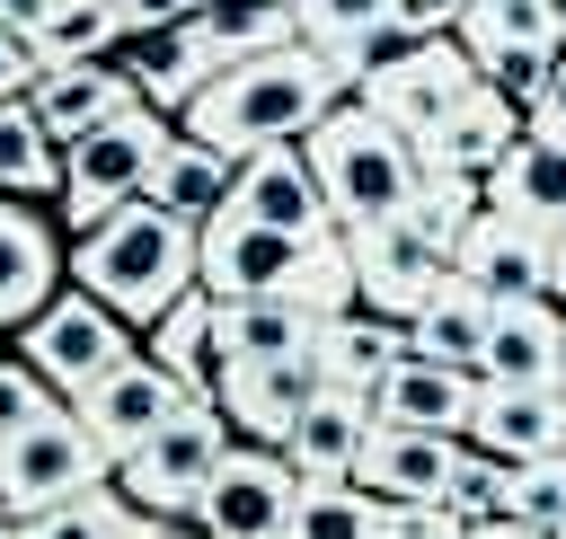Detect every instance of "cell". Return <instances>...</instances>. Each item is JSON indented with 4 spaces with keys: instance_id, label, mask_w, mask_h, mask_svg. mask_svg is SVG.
I'll use <instances>...</instances> for the list:
<instances>
[{
    "instance_id": "1",
    "label": "cell",
    "mask_w": 566,
    "mask_h": 539,
    "mask_svg": "<svg viewBox=\"0 0 566 539\" xmlns=\"http://www.w3.org/2000/svg\"><path fill=\"white\" fill-rule=\"evenodd\" d=\"M336 97H354V80H345V62L336 53H318L310 35L301 44H274V53H256V62H230V71H212L195 97H186V133H203V141H221V150H256V141H301Z\"/></svg>"
},
{
    "instance_id": "2",
    "label": "cell",
    "mask_w": 566,
    "mask_h": 539,
    "mask_svg": "<svg viewBox=\"0 0 566 539\" xmlns=\"http://www.w3.org/2000/svg\"><path fill=\"white\" fill-rule=\"evenodd\" d=\"M71 283H88L106 309H124L133 327H150L168 300H186V292L203 283V221L133 194V203H115L97 230L71 239Z\"/></svg>"
},
{
    "instance_id": "3",
    "label": "cell",
    "mask_w": 566,
    "mask_h": 539,
    "mask_svg": "<svg viewBox=\"0 0 566 539\" xmlns=\"http://www.w3.org/2000/svg\"><path fill=\"white\" fill-rule=\"evenodd\" d=\"M301 150H310V168H318V186H327L336 230H363V221L407 212V194H416V177H424L416 141H407L371 97H336V106L301 133Z\"/></svg>"
},
{
    "instance_id": "4",
    "label": "cell",
    "mask_w": 566,
    "mask_h": 539,
    "mask_svg": "<svg viewBox=\"0 0 566 539\" xmlns=\"http://www.w3.org/2000/svg\"><path fill=\"white\" fill-rule=\"evenodd\" d=\"M177 141V115L168 106H124L115 124H97L88 141H71L62 150V194H53V221L80 239V230H97L115 203H133L142 186H150V168H159V150Z\"/></svg>"
},
{
    "instance_id": "5",
    "label": "cell",
    "mask_w": 566,
    "mask_h": 539,
    "mask_svg": "<svg viewBox=\"0 0 566 539\" xmlns=\"http://www.w3.org/2000/svg\"><path fill=\"white\" fill-rule=\"evenodd\" d=\"M9 345L62 389V398H80V389H97L115 362H133L142 353V327L124 318V309H106L88 283H62L27 327H9Z\"/></svg>"
},
{
    "instance_id": "6",
    "label": "cell",
    "mask_w": 566,
    "mask_h": 539,
    "mask_svg": "<svg viewBox=\"0 0 566 539\" xmlns=\"http://www.w3.org/2000/svg\"><path fill=\"white\" fill-rule=\"evenodd\" d=\"M239 442V424L221 415V398H186L150 442H133L124 459H115V486L142 504V512H168V521H186L195 512V495H203V477H212V459Z\"/></svg>"
},
{
    "instance_id": "7",
    "label": "cell",
    "mask_w": 566,
    "mask_h": 539,
    "mask_svg": "<svg viewBox=\"0 0 566 539\" xmlns=\"http://www.w3.org/2000/svg\"><path fill=\"white\" fill-rule=\"evenodd\" d=\"M301 468H292V451L283 442H230L221 459H212V477H203V495H195V530L203 539H283V521H292V504H301Z\"/></svg>"
},
{
    "instance_id": "8",
    "label": "cell",
    "mask_w": 566,
    "mask_h": 539,
    "mask_svg": "<svg viewBox=\"0 0 566 539\" xmlns=\"http://www.w3.org/2000/svg\"><path fill=\"white\" fill-rule=\"evenodd\" d=\"M106 477H115V459L80 424V406H53V415H35L27 433L0 442V504L18 521L44 512V504H62V495H80V486H106Z\"/></svg>"
},
{
    "instance_id": "9",
    "label": "cell",
    "mask_w": 566,
    "mask_h": 539,
    "mask_svg": "<svg viewBox=\"0 0 566 539\" xmlns=\"http://www.w3.org/2000/svg\"><path fill=\"white\" fill-rule=\"evenodd\" d=\"M354 239V292H363V309H380V318H416L433 292H442V274L460 265L451 256V239H433L416 212H389V221H363V230H345Z\"/></svg>"
},
{
    "instance_id": "10",
    "label": "cell",
    "mask_w": 566,
    "mask_h": 539,
    "mask_svg": "<svg viewBox=\"0 0 566 539\" xmlns=\"http://www.w3.org/2000/svg\"><path fill=\"white\" fill-rule=\"evenodd\" d=\"M478 80H486V71H478V53H469L451 27H433V35H416L398 62H380V71H371L354 97H371V106H380V115H389V124L416 141V133H424V124H442V115H451V106H460Z\"/></svg>"
},
{
    "instance_id": "11",
    "label": "cell",
    "mask_w": 566,
    "mask_h": 539,
    "mask_svg": "<svg viewBox=\"0 0 566 539\" xmlns=\"http://www.w3.org/2000/svg\"><path fill=\"white\" fill-rule=\"evenodd\" d=\"M460 274H469L495 309H504V300H557V230L478 203V221L460 230Z\"/></svg>"
},
{
    "instance_id": "12",
    "label": "cell",
    "mask_w": 566,
    "mask_h": 539,
    "mask_svg": "<svg viewBox=\"0 0 566 539\" xmlns=\"http://www.w3.org/2000/svg\"><path fill=\"white\" fill-rule=\"evenodd\" d=\"M62 283H71V230L53 221V203L0 194V327H27Z\"/></svg>"
},
{
    "instance_id": "13",
    "label": "cell",
    "mask_w": 566,
    "mask_h": 539,
    "mask_svg": "<svg viewBox=\"0 0 566 539\" xmlns=\"http://www.w3.org/2000/svg\"><path fill=\"white\" fill-rule=\"evenodd\" d=\"M186 398H203V389H186L159 353H133V362H115L97 389H80L71 406H80V424L106 442V459H124V451H133V442H150Z\"/></svg>"
},
{
    "instance_id": "14",
    "label": "cell",
    "mask_w": 566,
    "mask_h": 539,
    "mask_svg": "<svg viewBox=\"0 0 566 539\" xmlns=\"http://www.w3.org/2000/svg\"><path fill=\"white\" fill-rule=\"evenodd\" d=\"M230 212H248V221H274V230H301V239L336 230V212H327V186H318V168H310V150H301V141H256V150H239Z\"/></svg>"
},
{
    "instance_id": "15",
    "label": "cell",
    "mask_w": 566,
    "mask_h": 539,
    "mask_svg": "<svg viewBox=\"0 0 566 539\" xmlns=\"http://www.w3.org/2000/svg\"><path fill=\"white\" fill-rule=\"evenodd\" d=\"M478 389H486V371H469V362H442V353H416V345H407V353L371 380V415H380V424H416V433H469Z\"/></svg>"
},
{
    "instance_id": "16",
    "label": "cell",
    "mask_w": 566,
    "mask_h": 539,
    "mask_svg": "<svg viewBox=\"0 0 566 539\" xmlns=\"http://www.w3.org/2000/svg\"><path fill=\"white\" fill-rule=\"evenodd\" d=\"M327 389V371H318V353H265V362H230L221 380H212V398H221V415L248 433V442H283L292 424H301V406Z\"/></svg>"
},
{
    "instance_id": "17",
    "label": "cell",
    "mask_w": 566,
    "mask_h": 539,
    "mask_svg": "<svg viewBox=\"0 0 566 539\" xmlns=\"http://www.w3.org/2000/svg\"><path fill=\"white\" fill-rule=\"evenodd\" d=\"M469 433H416V424H371L354 477L380 495V504H442L451 495V468H460Z\"/></svg>"
},
{
    "instance_id": "18",
    "label": "cell",
    "mask_w": 566,
    "mask_h": 539,
    "mask_svg": "<svg viewBox=\"0 0 566 539\" xmlns=\"http://www.w3.org/2000/svg\"><path fill=\"white\" fill-rule=\"evenodd\" d=\"M522 133H531V115H522L495 80H478L442 124H424V133H416V159H424V168H460V177H478V186H486V168H495Z\"/></svg>"
},
{
    "instance_id": "19",
    "label": "cell",
    "mask_w": 566,
    "mask_h": 539,
    "mask_svg": "<svg viewBox=\"0 0 566 539\" xmlns=\"http://www.w3.org/2000/svg\"><path fill=\"white\" fill-rule=\"evenodd\" d=\"M469 442L495 451V459L566 451V380H486L478 415H469Z\"/></svg>"
},
{
    "instance_id": "20",
    "label": "cell",
    "mask_w": 566,
    "mask_h": 539,
    "mask_svg": "<svg viewBox=\"0 0 566 539\" xmlns=\"http://www.w3.org/2000/svg\"><path fill=\"white\" fill-rule=\"evenodd\" d=\"M35 115L53 124V141L71 150V141H88L97 124H115L124 106H142V88L124 80V62L106 53V62H53V71H35Z\"/></svg>"
},
{
    "instance_id": "21",
    "label": "cell",
    "mask_w": 566,
    "mask_h": 539,
    "mask_svg": "<svg viewBox=\"0 0 566 539\" xmlns=\"http://www.w3.org/2000/svg\"><path fill=\"white\" fill-rule=\"evenodd\" d=\"M371 398L363 389H318L310 406H301V424L283 433V451H292V468L301 477H354V459H363V442H371Z\"/></svg>"
},
{
    "instance_id": "22",
    "label": "cell",
    "mask_w": 566,
    "mask_h": 539,
    "mask_svg": "<svg viewBox=\"0 0 566 539\" xmlns=\"http://www.w3.org/2000/svg\"><path fill=\"white\" fill-rule=\"evenodd\" d=\"M115 62H124V80H133L150 106H168V115H186V97L212 80V53L195 44L186 18H177V27H133V35L115 44Z\"/></svg>"
},
{
    "instance_id": "23",
    "label": "cell",
    "mask_w": 566,
    "mask_h": 539,
    "mask_svg": "<svg viewBox=\"0 0 566 539\" xmlns=\"http://www.w3.org/2000/svg\"><path fill=\"white\" fill-rule=\"evenodd\" d=\"M486 203L513 212V221H539V230H566V141L548 133H522L495 168H486Z\"/></svg>"
},
{
    "instance_id": "24",
    "label": "cell",
    "mask_w": 566,
    "mask_h": 539,
    "mask_svg": "<svg viewBox=\"0 0 566 539\" xmlns=\"http://www.w3.org/2000/svg\"><path fill=\"white\" fill-rule=\"evenodd\" d=\"M230 177H239V150H221V141H203V133L177 124V141L159 150V168H150L142 194L168 203V212H186V221H212L230 203Z\"/></svg>"
},
{
    "instance_id": "25",
    "label": "cell",
    "mask_w": 566,
    "mask_h": 539,
    "mask_svg": "<svg viewBox=\"0 0 566 539\" xmlns=\"http://www.w3.org/2000/svg\"><path fill=\"white\" fill-rule=\"evenodd\" d=\"M186 27H195V44L212 53V71L256 62V53H274V44H301V9H292V0H203Z\"/></svg>"
},
{
    "instance_id": "26",
    "label": "cell",
    "mask_w": 566,
    "mask_h": 539,
    "mask_svg": "<svg viewBox=\"0 0 566 539\" xmlns=\"http://www.w3.org/2000/svg\"><path fill=\"white\" fill-rule=\"evenodd\" d=\"M318 371L336 380V389H363L371 398V380L407 353V327L398 318H380V309H336V318H318Z\"/></svg>"
},
{
    "instance_id": "27",
    "label": "cell",
    "mask_w": 566,
    "mask_h": 539,
    "mask_svg": "<svg viewBox=\"0 0 566 539\" xmlns=\"http://www.w3.org/2000/svg\"><path fill=\"white\" fill-rule=\"evenodd\" d=\"M557 336H566V309L557 300H504L495 327H486L478 371L486 380H557Z\"/></svg>"
},
{
    "instance_id": "28",
    "label": "cell",
    "mask_w": 566,
    "mask_h": 539,
    "mask_svg": "<svg viewBox=\"0 0 566 539\" xmlns=\"http://www.w3.org/2000/svg\"><path fill=\"white\" fill-rule=\"evenodd\" d=\"M451 35L478 53V71H495L504 53H557L566 44V18L548 0H469L451 18Z\"/></svg>"
},
{
    "instance_id": "29",
    "label": "cell",
    "mask_w": 566,
    "mask_h": 539,
    "mask_svg": "<svg viewBox=\"0 0 566 539\" xmlns=\"http://www.w3.org/2000/svg\"><path fill=\"white\" fill-rule=\"evenodd\" d=\"M486 327H495V300H486V292H478L460 265H451V274H442V292H433V300L407 318V345H416V353H442V362H469V371H478V353H486Z\"/></svg>"
},
{
    "instance_id": "30",
    "label": "cell",
    "mask_w": 566,
    "mask_h": 539,
    "mask_svg": "<svg viewBox=\"0 0 566 539\" xmlns=\"http://www.w3.org/2000/svg\"><path fill=\"white\" fill-rule=\"evenodd\" d=\"M212 300H221V292H212ZM212 345H221V371H230V362H265V353H310V345H318V318H310L301 300H221Z\"/></svg>"
},
{
    "instance_id": "31",
    "label": "cell",
    "mask_w": 566,
    "mask_h": 539,
    "mask_svg": "<svg viewBox=\"0 0 566 539\" xmlns=\"http://www.w3.org/2000/svg\"><path fill=\"white\" fill-rule=\"evenodd\" d=\"M212 318H221V300L195 283L186 300H168V309L142 327V353H159V362H168L186 389H203V398H212V380H221V345H212Z\"/></svg>"
},
{
    "instance_id": "32",
    "label": "cell",
    "mask_w": 566,
    "mask_h": 539,
    "mask_svg": "<svg viewBox=\"0 0 566 539\" xmlns=\"http://www.w3.org/2000/svg\"><path fill=\"white\" fill-rule=\"evenodd\" d=\"M0 194H27V203L62 194V141L35 115V97H0Z\"/></svg>"
},
{
    "instance_id": "33",
    "label": "cell",
    "mask_w": 566,
    "mask_h": 539,
    "mask_svg": "<svg viewBox=\"0 0 566 539\" xmlns=\"http://www.w3.org/2000/svg\"><path fill=\"white\" fill-rule=\"evenodd\" d=\"M380 521H389V504L363 477H310L292 521H283V539H380Z\"/></svg>"
},
{
    "instance_id": "34",
    "label": "cell",
    "mask_w": 566,
    "mask_h": 539,
    "mask_svg": "<svg viewBox=\"0 0 566 539\" xmlns=\"http://www.w3.org/2000/svg\"><path fill=\"white\" fill-rule=\"evenodd\" d=\"M142 504L106 477V486H80V495H62V504H44V512H27L18 521V539H142Z\"/></svg>"
},
{
    "instance_id": "35",
    "label": "cell",
    "mask_w": 566,
    "mask_h": 539,
    "mask_svg": "<svg viewBox=\"0 0 566 539\" xmlns=\"http://www.w3.org/2000/svg\"><path fill=\"white\" fill-rule=\"evenodd\" d=\"M115 44H124V9H115V0H71V9L35 35V62H44V71H53V62H106Z\"/></svg>"
},
{
    "instance_id": "36",
    "label": "cell",
    "mask_w": 566,
    "mask_h": 539,
    "mask_svg": "<svg viewBox=\"0 0 566 539\" xmlns=\"http://www.w3.org/2000/svg\"><path fill=\"white\" fill-rule=\"evenodd\" d=\"M504 512L557 539V530H566V451H539V459H513V486H504Z\"/></svg>"
},
{
    "instance_id": "37",
    "label": "cell",
    "mask_w": 566,
    "mask_h": 539,
    "mask_svg": "<svg viewBox=\"0 0 566 539\" xmlns=\"http://www.w3.org/2000/svg\"><path fill=\"white\" fill-rule=\"evenodd\" d=\"M504 486H513V459H495V451L469 442L460 468H451V495H442V504H451L460 521H495V512H504Z\"/></svg>"
},
{
    "instance_id": "38",
    "label": "cell",
    "mask_w": 566,
    "mask_h": 539,
    "mask_svg": "<svg viewBox=\"0 0 566 539\" xmlns=\"http://www.w3.org/2000/svg\"><path fill=\"white\" fill-rule=\"evenodd\" d=\"M53 406H71V398H62V389H53V380L9 345V353H0V442H9V433H27V424H35V415H53Z\"/></svg>"
},
{
    "instance_id": "39",
    "label": "cell",
    "mask_w": 566,
    "mask_h": 539,
    "mask_svg": "<svg viewBox=\"0 0 566 539\" xmlns=\"http://www.w3.org/2000/svg\"><path fill=\"white\" fill-rule=\"evenodd\" d=\"M301 9V35L318 44V53H336V44H354L363 27H380V18H407L398 0H292Z\"/></svg>"
},
{
    "instance_id": "40",
    "label": "cell",
    "mask_w": 566,
    "mask_h": 539,
    "mask_svg": "<svg viewBox=\"0 0 566 539\" xmlns=\"http://www.w3.org/2000/svg\"><path fill=\"white\" fill-rule=\"evenodd\" d=\"M380 539H469V521H460L451 504H389Z\"/></svg>"
},
{
    "instance_id": "41",
    "label": "cell",
    "mask_w": 566,
    "mask_h": 539,
    "mask_svg": "<svg viewBox=\"0 0 566 539\" xmlns=\"http://www.w3.org/2000/svg\"><path fill=\"white\" fill-rule=\"evenodd\" d=\"M35 71H44V62H35V44H27L18 27H0V97H27V88H35Z\"/></svg>"
},
{
    "instance_id": "42",
    "label": "cell",
    "mask_w": 566,
    "mask_h": 539,
    "mask_svg": "<svg viewBox=\"0 0 566 539\" xmlns=\"http://www.w3.org/2000/svg\"><path fill=\"white\" fill-rule=\"evenodd\" d=\"M531 133H548V141H566V53L548 62V88L531 97Z\"/></svg>"
},
{
    "instance_id": "43",
    "label": "cell",
    "mask_w": 566,
    "mask_h": 539,
    "mask_svg": "<svg viewBox=\"0 0 566 539\" xmlns=\"http://www.w3.org/2000/svg\"><path fill=\"white\" fill-rule=\"evenodd\" d=\"M115 9H124V35H133V27H177V18H195L203 0H115Z\"/></svg>"
},
{
    "instance_id": "44",
    "label": "cell",
    "mask_w": 566,
    "mask_h": 539,
    "mask_svg": "<svg viewBox=\"0 0 566 539\" xmlns=\"http://www.w3.org/2000/svg\"><path fill=\"white\" fill-rule=\"evenodd\" d=\"M62 9H71V0H0V27H18V35L35 44V35H44V27L62 18Z\"/></svg>"
},
{
    "instance_id": "45",
    "label": "cell",
    "mask_w": 566,
    "mask_h": 539,
    "mask_svg": "<svg viewBox=\"0 0 566 539\" xmlns=\"http://www.w3.org/2000/svg\"><path fill=\"white\" fill-rule=\"evenodd\" d=\"M469 539H548V530H531V521H513V512H495V521H469Z\"/></svg>"
},
{
    "instance_id": "46",
    "label": "cell",
    "mask_w": 566,
    "mask_h": 539,
    "mask_svg": "<svg viewBox=\"0 0 566 539\" xmlns=\"http://www.w3.org/2000/svg\"><path fill=\"white\" fill-rule=\"evenodd\" d=\"M557 309H566V239H557Z\"/></svg>"
},
{
    "instance_id": "47",
    "label": "cell",
    "mask_w": 566,
    "mask_h": 539,
    "mask_svg": "<svg viewBox=\"0 0 566 539\" xmlns=\"http://www.w3.org/2000/svg\"><path fill=\"white\" fill-rule=\"evenodd\" d=\"M0 539H18V512H9V504H0Z\"/></svg>"
},
{
    "instance_id": "48",
    "label": "cell",
    "mask_w": 566,
    "mask_h": 539,
    "mask_svg": "<svg viewBox=\"0 0 566 539\" xmlns=\"http://www.w3.org/2000/svg\"><path fill=\"white\" fill-rule=\"evenodd\" d=\"M557 380H566V336H557Z\"/></svg>"
},
{
    "instance_id": "49",
    "label": "cell",
    "mask_w": 566,
    "mask_h": 539,
    "mask_svg": "<svg viewBox=\"0 0 566 539\" xmlns=\"http://www.w3.org/2000/svg\"><path fill=\"white\" fill-rule=\"evenodd\" d=\"M548 9H557V18H566V0H548Z\"/></svg>"
},
{
    "instance_id": "50",
    "label": "cell",
    "mask_w": 566,
    "mask_h": 539,
    "mask_svg": "<svg viewBox=\"0 0 566 539\" xmlns=\"http://www.w3.org/2000/svg\"><path fill=\"white\" fill-rule=\"evenodd\" d=\"M0 353H9V327H0Z\"/></svg>"
},
{
    "instance_id": "51",
    "label": "cell",
    "mask_w": 566,
    "mask_h": 539,
    "mask_svg": "<svg viewBox=\"0 0 566 539\" xmlns=\"http://www.w3.org/2000/svg\"><path fill=\"white\" fill-rule=\"evenodd\" d=\"M557 239H566V230H557Z\"/></svg>"
},
{
    "instance_id": "52",
    "label": "cell",
    "mask_w": 566,
    "mask_h": 539,
    "mask_svg": "<svg viewBox=\"0 0 566 539\" xmlns=\"http://www.w3.org/2000/svg\"><path fill=\"white\" fill-rule=\"evenodd\" d=\"M557 539H566V530H557Z\"/></svg>"
}]
</instances>
